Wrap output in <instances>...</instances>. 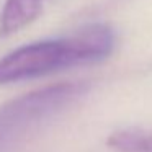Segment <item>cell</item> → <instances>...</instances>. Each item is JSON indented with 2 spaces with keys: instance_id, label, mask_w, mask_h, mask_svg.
<instances>
[{
  "instance_id": "obj_1",
  "label": "cell",
  "mask_w": 152,
  "mask_h": 152,
  "mask_svg": "<svg viewBox=\"0 0 152 152\" xmlns=\"http://www.w3.org/2000/svg\"><path fill=\"white\" fill-rule=\"evenodd\" d=\"M113 46L115 34L102 23L88 25L64 38L26 44L0 59V85L98 62L110 56Z\"/></svg>"
},
{
  "instance_id": "obj_2",
  "label": "cell",
  "mask_w": 152,
  "mask_h": 152,
  "mask_svg": "<svg viewBox=\"0 0 152 152\" xmlns=\"http://www.w3.org/2000/svg\"><path fill=\"white\" fill-rule=\"evenodd\" d=\"M83 83H59L25 95L0 108V152L26 136L31 126L77 100Z\"/></svg>"
},
{
  "instance_id": "obj_3",
  "label": "cell",
  "mask_w": 152,
  "mask_h": 152,
  "mask_svg": "<svg viewBox=\"0 0 152 152\" xmlns=\"http://www.w3.org/2000/svg\"><path fill=\"white\" fill-rule=\"evenodd\" d=\"M44 0H7L0 13V34L18 33L33 23L43 10Z\"/></svg>"
},
{
  "instance_id": "obj_4",
  "label": "cell",
  "mask_w": 152,
  "mask_h": 152,
  "mask_svg": "<svg viewBox=\"0 0 152 152\" xmlns=\"http://www.w3.org/2000/svg\"><path fill=\"white\" fill-rule=\"evenodd\" d=\"M106 144L116 152H152V131L121 129L113 132Z\"/></svg>"
}]
</instances>
